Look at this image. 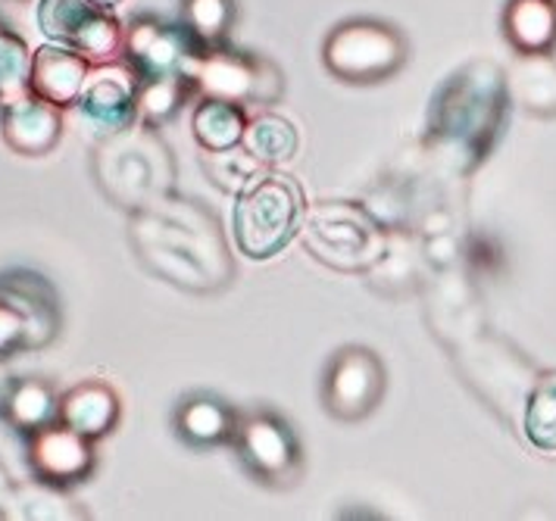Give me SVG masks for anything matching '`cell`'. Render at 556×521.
I'll list each match as a JSON object with an SVG mask.
<instances>
[{"instance_id":"2","label":"cell","mask_w":556,"mask_h":521,"mask_svg":"<svg viewBox=\"0 0 556 521\" xmlns=\"http://www.w3.org/2000/svg\"><path fill=\"white\" fill-rule=\"evenodd\" d=\"M513 100L501 63L476 56L434 91L426 123V153L441 173L472 175L501 141Z\"/></svg>"},{"instance_id":"29","label":"cell","mask_w":556,"mask_h":521,"mask_svg":"<svg viewBox=\"0 0 556 521\" xmlns=\"http://www.w3.org/2000/svg\"><path fill=\"white\" fill-rule=\"evenodd\" d=\"M522 437L541 453H556V369L541 372L534 381L522 416Z\"/></svg>"},{"instance_id":"19","label":"cell","mask_w":556,"mask_h":521,"mask_svg":"<svg viewBox=\"0 0 556 521\" xmlns=\"http://www.w3.org/2000/svg\"><path fill=\"white\" fill-rule=\"evenodd\" d=\"M429 266L422 256V241L416 231L406 228H391L388 247L381 259L366 272V281L381 297H409L426 288Z\"/></svg>"},{"instance_id":"30","label":"cell","mask_w":556,"mask_h":521,"mask_svg":"<svg viewBox=\"0 0 556 521\" xmlns=\"http://www.w3.org/2000/svg\"><path fill=\"white\" fill-rule=\"evenodd\" d=\"M238 20L235 0H181V25L198 38L203 50L226 45Z\"/></svg>"},{"instance_id":"24","label":"cell","mask_w":556,"mask_h":521,"mask_svg":"<svg viewBox=\"0 0 556 521\" xmlns=\"http://www.w3.org/2000/svg\"><path fill=\"white\" fill-rule=\"evenodd\" d=\"M0 519L10 521H85L88 512L81 503L66 494V487L51 481H16L0 509Z\"/></svg>"},{"instance_id":"28","label":"cell","mask_w":556,"mask_h":521,"mask_svg":"<svg viewBox=\"0 0 556 521\" xmlns=\"http://www.w3.org/2000/svg\"><path fill=\"white\" fill-rule=\"evenodd\" d=\"M194 94V81L188 75H151L141 78V91H138V123L166 125L178 110L185 106V100Z\"/></svg>"},{"instance_id":"1","label":"cell","mask_w":556,"mask_h":521,"mask_svg":"<svg viewBox=\"0 0 556 521\" xmlns=\"http://www.w3.org/2000/svg\"><path fill=\"white\" fill-rule=\"evenodd\" d=\"M128 244L138 263L188 294H219L235 281L223 223L201 200L166 194L128 213Z\"/></svg>"},{"instance_id":"25","label":"cell","mask_w":556,"mask_h":521,"mask_svg":"<svg viewBox=\"0 0 556 521\" xmlns=\"http://www.w3.org/2000/svg\"><path fill=\"white\" fill-rule=\"evenodd\" d=\"M0 416L16 431L31 434L38 428L60 422V397H56L51 384L41 381V378H13Z\"/></svg>"},{"instance_id":"14","label":"cell","mask_w":556,"mask_h":521,"mask_svg":"<svg viewBox=\"0 0 556 521\" xmlns=\"http://www.w3.org/2000/svg\"><path fill=\"white\" fill-rule=\"evenodd\" d=\"M198 38L178 23H166L156 16H135L126 25L123 56L138 69L141 78L151 75H188L191 63L201 56Z\"/></svg>"},{"instance_id":"4","label":"cell","mask_w":556,"mask_h":521,"mask_svg":"<svg viewBox=\"0 0 556 521\" xmlns=\"http://www.w3.org/2000/svg\"><path fill=\"white\" fill-rule=\"evenodd\" d=\"M454 353V366L466 387L501 419V422L522 437V416L529 406L531 391L541 369L531 363L522 350L504 334L484 328L463 341Z\"/></svg>"},{"instance_id":"7","label":"cell","mask_w":556,"mask_h":521,"mask_svg":"<svg viewBox=\"0 0 556 521\" xmlns=\"http://www.w3.org/2000/svg\"><path fill=\"white\" fill-rule=\"evenodd\" d=\"M409 45L397 25L381 20H348L334 25L323 45V66L348 85H379L404 69Z\"/></svg>"},{"instance_id":"15","label":"cell","mask_w":556,"mask_h":521,"mask_svg":"<svg viewBox=\"0 0 556 521\" xmlns=\"http://www.w3.org/2000/svg\"><path fill=\"white\" fill-rule=\"evenodd\" d=\"M28 466L35 478L60 484V487L81 484L85 478H91L98 466L94 441L63 422L38 428L28 434Z\"/></svg>"},{"instance_id":"18","label":"cell","mask_w":556,"mask_h":521,"mask_svg":"<svg viewBox=\"0 0 556 521\" xmlns=\"http://www.w3.org/2000/svg\"><path fill=\"white\" fill-rule=\"evenodd\" d=\"M238 412L216 394H185L173 412V428L178 441L194 449L231 447L238 431Z\"/></svg>"},{"instance_id":"13","label":"cell","mask_w":556,"mask_h":521,"mask_svg":"<svg viewBox=\"0 0 556 521\" xmlns=\"http://www.w3.org/2000/svg\"><path fill=\"white\" fill-rule=\"evenodd\" d=\"M138 91H141V75L126 56L91 66L85 91L76 103L81 123L98 138L135 125L138 123Z\"/></svg>"},{"instance_id":"23","label":"cell","mask_w":556,"mask_h":521,"mask_svg":"<svg viewBox=\"0 0 556 521\" xmlns=\"http://www.w3.org/2000/svg\"><path fill=\"white\" fill-rule=\"evenodd\" d=\"M501 31L516 53H554L556 0H506Z\"/></svg>"},{"instance_id":"5","label":"cell","mask_w":556,"mask_h":521,"mask_svg":"<svg viewBox=\"0 0 556 521\" xmlns=\"http://www.w3.org/2000/svg\"><path fill=\"white\" fill-rule=\"evenodd\" d=\"M391 228L363 203L329 200L306 209L301 241L313 259L334 272L366 275L388 247Z\"/></svg>"},{"instance_id":"31","label":"cell","mask_w":556,"mask_h":521,"mask_svg":"<svg viewBox=\"0 0 556 521\" xmlns=\"http://www.w3.org/2000/svg\"><path fill=\"white\" fill-rule=\"evenodd\" d=\"M203 173L219 191H228L238 198L266 173V166L244 144H238L228 150H203Z\"/></svg>"},{"instance_id":"34","label":"cell","mask_w":556,"mask_h":521,"mask_svg":"<svg viewBox=\"0 0 556 521\" xmlns=\"http://www.w3.org/2000/svg\"><path fill=\"white\" fill-rule=\"evenodd\" d=\"M10 384H13V374L7 369V359H0V412H3V399L10 394Z\"/></svg>"},{"instance_id":"35","label":"cell","mask_w":556,"mask_h":521,"mask_svg":"<svg viewBox=\"0 0 556 521\" xmlns=\"http://www.w3.org/2000/svg\"><path fill=\"white\" fill-rule=\"evenodd\" d=\"M13 478H10V472H7V466L0 462V509H3V503H7V497H10V491H13Z\"/></svg>"},{"instance_id":"6","label":"cell","mask_w":556,"mask_h":521,"mask_svg":"<svg viewBox=\"0 0 556 521\" xmlns=\"http://www.w3.org/2000/svg\"><path fill=\"white\" fill-rule=\"evenodd\" d=\"M306 219L304 188L288 175L266 173L238 194L231 213V234L248 259H273L288 247Z\"/></svg>"},{"instance_id":"22","label":"cell","mask_w":556,"mask_h":521,"mask_svg":"<svg viewBox=\"0 0 556 521\" xmlns=\"http://www.w3.org/2000/svg\"><path fill=\"white\" fill-rule=\"evenodd\" d=\"M513 106L538 119H556V56L554 53H516L506 69Z\"/></svg>"},{"instance_id":"27","label":"cell","mask_w":556,"mask_h":521,"mask_svg":"<svg viewBox=\"0 0 556 521\" xmlns=\"http://www.w3.org/2000/svg\"><path fill=\"white\" fill-rule=\"evenodd\" d=\"M244 148L251 150L253 156L273 169L281 163H291L301 150V135L298 125L278 113H256L253 119H248V131H244Z\"/></svg>"},{"instance_id":"10","label":"cell","mask_w":556,"mask_h":521,"mask_svg":"<svg viewBox=\"0 0 556 521\" xmlns=\"http://www.w3.org/2000/svg\"><path fill=\"white\" fill-rule=\"evenodd\" d=\"M388 372L379 353L359 344L341 347L323 374V406L331 419L356 424L369 419L384 399Z\"/></svg>"},{"instance_id":"21","label":"cell","mask_w":556,"mask_h":521,"mask_svg":"<svg viewBox=\"0 0 556 521\" xmlns=\"http://www.w3.org/2000/svg\"><path fill=\"white\" fill-rule=\"evenodd\" d=\"M119 419H123V399L116 394V387L101 378L78 381L76 387L60 394V422L70 424L73 431L91 441L113 434Z\"/></svg>"},{"instance_id":"32","label":"cell","mask_w":556,"mask_h":521,"mask_svg":"<svg viewBox=\"0 0 556 521\" xmlns=\"http://www.w3.org/2000/svg\"><path fill=\"white\" fill-rule=\"evenodd\" d=\"M31 56L16 31H0V106L31 91Z\"/></svg>"},{"instance_id":"17","label":"cell","mask_w":556,"mask_h":521,"mask_svg":"<svg viewBox=\"0 0 556 521\" xmlns=\"http://www.w3.org/2000/svg\"><path fill=\"white\" fill-rule=\"evenodd\" d=\"M0 297L13 303L28 322V350H41L53 344L60 334V297L45 275L31 269H7L0 272Z\"/></svg>"},{"instance_id":"33","label":"cell","mask_w":556,"mask_h":521,"mask_svg":"<svg viewBox=\"0 0 556 521\" xmlns=\"http://www.w3.org/2000/svg\"><path fill=\"white\" fill-rule=\"evenodd\" d=\"M28 350V322L26 316L0 297V359H13L16 353Z\"/></svg>"},{"instance_id":"3","label":"cell","mask_w":556,"mask_h":521,"mask_svg":"<svg viewBox=\"0 0 556 521\" xmlns=\"http://www.w3.org/2000/svg\"><path fill=\"white\" fill-rule=\"evenodd\" d=\"M91 175L113 206L135 213L173 194L176 156L153 125L135 123L98 138L91 150Z\"/></svg>"},{"instance_id":"11","label":"cell","mask_w":556,"mask_h":521,"mask_svg":"<svg viewBox=\"0 0 556 521\" xmlns=\"http://www.w3.org/2000/svg\"><path fill=\"white\" fill-rule=\"evenodd\" d=\"M38 25L51 41L85 53L91 63L123 56L126 28L98 0H41Z\"/></svg>"},{"instance_id":"12","label":"cell","mask_w":556,"mask_h":521,"mask_svg":"<svg viewBox=\"0 0 556 521\" xmlns=\"http://www.w3.org/2000/svg\"><path fill=\"white\" fill-rule=\"evenodd\" d=\"M422 291H426V322L431 334L447 350L459 347L463 341L488 328L479 288L466 263L429 272Z\"/></svg>"},{"instance_id":"9","label":"cell","mask_w":556,"mask_h":521,"mask_svg":"<svg viewBox=\"0 0 556 521\" xmlns=\"http://www.w3.org/2000/svg\"><path fill=\"white\" fill-rule=\"evenodd\" d=\"M231 447L238 453V462L266 487H294L304 478V447L291 424L278 412L253 409L238 419V431Z\"/></svg>"},{"instance_id":"16","label":"cell","mask_w":556,"mask_h":521,"mask_svg":"<svg viewBox=\"0 0 556 521\" xmlns=\"http://www.w3.org/2000/svg\"><path fill=\"white\" fill-rule=\"evenodd\" d=\"M0 135L20 156H45L63 138V106L28 91L0 106Z\"/></svg>"},{"instance_id":"26","label":"cell","mask_w":556,"mask_h":521,"mask_svg":"<svg viewBox=\"0 0 556 521\" xmlns=\"http://www.w3.org/2000/svg\"><path fill=\"white\" fill-rule=\"evenodd\" d=\"M194 141L201 150H228L244 144V131H248V113L238 103L216 98H201L194 110Z\"/></svg>"},{"instance_id":"8","label":"cell","mask_w":556,"mask_h":521,"mask_svg":"<svg viewBox=\"0 0 556 521\" xmlns=\"http://www.w3.org/2000/svg\"><path fill=\"white\" fill-rule=\"evenodd\" d=\"M188 78L198 98H216L238 106H273L285 94V75L273 60L241 53L228 45L201 50Z\"/></svg>"},{"instance_id":"37","label":"cell","mask_w":556,"mask_h":521,"mask_svg":"<svg viewBox=\"0 0 556 521\" xmlns=\"http://www.w3.org/2000/svg\"><path fill=\"white\" fill-rule=\"evenodd\" d=\"M0 31H3V23H0Z\"/></svg>"},{"instance_id":"36","label":"cell","mask_w":556,"mask_h":521,"mask_svg":"<svg viewBox=\"0 0 556 521\" xmlns=\"http://www.w3.org/2000/svg\"><path fill=\"white\" fill-rule=\"evenodd\" d=\"M98 3H101V7H110V10H113V7H119L123 0H98Z\"/></svg>"},{"instance_id":"20","label":"cell","mask_w":556,"mask_h":521,"mask_svg":"<svg viewBox=\"0 0 556 521\" xmlns=\"http://www.w3.org/2000/svg\"><path fill=\"white\" fill-rule=\"evenodd\" d=\"M88 75L91 60L56 41L38 48L31 56V91L56 106H76Z\"/></svg>"}]
</instances>
